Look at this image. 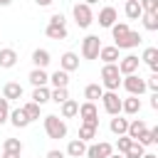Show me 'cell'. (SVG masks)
<instances>
[{"mask_svg":"<svg viewBox=\"0 0 158 158\" xmlns=\"http://www.w3.org/2000/svg\"><path fill=\"white\" fill-rule=\"evenodd\" d=\"M143 153H146V146H141L138 141H133V143L128 146V151L123 153V158H141Z\"/></svg>","mask_w":158,"mask_h":158,"instance_id":"d590c367","label":"cell"},{"mask_svg":"<svg viewBox=\"0 0 158 158\" xmlns=\"http://www.w3.org/2000/svg\"><path fill=\"white\" fill-rule=\"evenodd\" d=\"M138 20L143 22V27H146L148 32H156V30H158V12H143Z\"/></svg>","mask_w":158,"mask_h":158,"instance_id":"83f0119b","label":"cell"},{"mask_svg":"<svg viewBox=\"0 0 158 158\" xmlns=\"http://www.w3.org/2000/svg\"><path fill=\"white\" fill-rule=\"evenodd\" d=\"M121 111L128 114V116H136V114L141 111V99L128 94V99H121Z\"/></svg>","mask_w":158,"mask_h":158,"instance_id":"4fadbf2b","label":"cell"},{"mask_svg":"<svg viewBox=\"0 0 158 158\" xmlns=\"http://www.w3.org/2000/svg\"><path fill=\"white\" fill-rule=\"evenodd\" d=\"M7 121L15 126V128H25V126H30V121H27V116L22 114V109H15V111H10V116H7Z\"/></svg>","mask_w":158,"mask_h":158,"instance_id":"484cf974","label":"cell"},{"mask_svg":"<svg viewBox=\"0 0 158 158\" xmlns=\"http://www.w3.org/2000/svg\"><path fill=\"white\" fill-rule=\"evenodd\" d=\"M67 123H64V118H59V116H54V114H47L44 116V133L49 136V138H54V141H59V138H67Z\"/></svg>","mask_w":158,"mask_h":158,"instance_id":"7a4b0ae2","label":"cell"},{"mask_svg":"<svg viewBox=\"0 0 158 158\" xmlns=\"http://www.w3.org/2000/svg\"><path fill=\"white\" fill-rule=\"evenodd\" d=\"M49 62H52V57H49V52H47V49H40V47H37V49L32 52V64H35V67L47 69V64H49Z\"/></svg>","mask_w":158,"mask_h":158,"instance_id":"7402d4cb","label":"cell"},{"mask_svg":"<svg viewBox=\"0 0 158 158\" xmlns=\"http://www.w3.org/2000/svg\"><path fill=\"white\" fill-rule=\"evenodd\" d=\"M99 49H101V40L96 35H86L81 40V57L84 59H96L99 57Z\"/></svg>","mask_w":158,"mask_h":158,"instance_id":"8992f818","label":"cell"},{"mask_svg":"<svg viewBox=\"0 0 158 158\" xmlns=\"http://www.w3.org/2000/svg\"><path fill=\"white\" fill-rule=\"evenodd\" d=\"M49 22H54V25H64V15H62V12H54V15L49 17Z\"/></svg>","mask_w":158,"mask_h":158,"instance_id":"b9f144b4","label":"cell"},{"mask_svg":"<svg viewBox=\"0 0 158 158\" xmlns=\"http://www.w3.org/2000/svg\"><path fill=\"white\" fill-rule=\"evenodd\" d=\"M109 128H111V133H116V136H123V133H126V128H128V118H121V116L116 114V116L111 118Z\"/></svg>","mask_w":158,"mask_h":158,"instance_id":"4316f807","label":"cell"},{"mask_svg":"<svg viewBox=\"0 0 158 158\" xmlns=\"http://www.w3.org/2000/svg\"><path fill=\"white\" fill-rule=\"evenodd\" d=\"M72 15H74V22H77V27H81V30H86V27L94 22L91 5H86V2H77V5L72 7Z\"/></svg>","mask_w":158,"mask_h":158,"instance_id":"3957f363","label":"cell"},{"mask_svg":"<svg viewBox=\"0 0 158 158\" xmlns=\"http://www.w3.org/2000/svg\"><path fill=\"white\" fill-rule=\"evenodd\" d=\"M138 143H141V146H153V143H158V128H146V133L138 138Z\"/></svg>","mask_w":158,"mask_h":158,"instance_id":"e575fe53","label":"cell"},{"mask_svg":"<svg viewBox=\"0 0 158 158\" xmlns=\"http://www.w3.org/2000/svg\"><path fill=\"white\" fill-rule=\"evenodd\" d=\"M151 109H158V91H153L151 96Z\"/></svg>","mask_w":158,"mask_h":158,"instance_id":"ee69618b","label":"cell"},{"mask_svg":"<svg viewBox=\"0 0 158 158\" xmlns=\"http://www.w3.org/2000/svg\"><path fill=\"white\" fill-rule=\"evenodd\" d=\"M35 2H37V5H40V7H49V5H52V2H54V0H35Z\"/></svg>","mask_w":158,"mask_h":158,"instance_id":"f6af8a7d","label":"cell"},{"mask_svg":"<svg viewBox=\"0 0 158 158\" xmlns=\"http://www.w3.org/2000/svg\"><path fill=\"white\" fill-rule=\"evenodd\" d=\"M2 96H5L7 101H20V99H22V86H20L17 81H7V84L2 86Z\"/></svg>","mask_w":158,"mask_h":158,"instance_id":"7c38bea8","label":"cell"},{"mask_svg":"<svg viewBox=\"0 0 158 158\" xmlns=\"http://www.w3.org/2000/svg\"><path fill=\"white\" fill-rule=\"evenodd\" d=\"M123 12H126V17H128V20H138V17L143 15V10H141V2H138V0H126Z\"/></svg>","mask_w":158,"mask_h":158,"instance_id":"603a6c76","label":"cell"},{"mask_svg":"<svg viewBox=\"0 0 158 158\" xmlns=\"http://www.w3.org/2000/svg\"><path fill=\"white\" fill-rule=\"evenodd\" d=\"M146 89H151V91H158V74H151V77L146 79Z\"/></svg>","mask_w":158,"mask_h":158,"instance_id":"60d3db41","label":"cell"},{"mask_svg":"<svg viewBox=\"0 0 158 158\" xmlns=\"http://www.w3.org/2000/svg\"><path fill=\"white\" fill-rule=\"evenodd\" d=\"M32 101L40 104V106H44V104L49 101V89H47V86H35V91H32Z\"/></svg>","mask_w":158,"mask_h":158,"instance_id":"1f68e13d","label":"cell"},{"mask_svg":"<svg viewBox=\"0 0 158 158\" xmlns=\"http://www.w3.org/2000/svg\"><path fill=\"white\" fill-rule=\"evenodd\" d=\"M141 59L151 67V72H153V74H158V49H156V47H146Z\"/></svg>","mask_w":158,"mask_h":158,"instance_id":"d6986e66","label":"cell"},{"mask_svg":"<svg viewBox=\"0 0 158 158\" xmlns=\"http://www.w3.org/2000/svg\"><path fill=\"white\" fill-rule=\"evenodd\" d=\"M30 84L32 86H47V81H49V74L44 72V69H40V67H35L32 72H30Z\"/></svg>","mask_w":158,"mask_h":158,"instance_id":"ffe728a7","label":"cell"},{"mask_svg":"<svg viewBox=\"0 0 158 158\" xmlns=\"http://www.w3.org/2000/svg\"><path fill=\"white\" fill-rule=\"evenodd\" d=\"M79 138H81L84 143H89L91 138H96V126H91V123H81V126H79Z\"/></svg>","mask_w":158,"mask_h":158,"instance_id":"836d02e7","label":"cell"},{"mask_svg":"<svg viewBox=\"0 0 158 158\" xmlns=\"http://www.w3.org/2000/svg\"><path fill=\"white\" fill-rule=\"evenodd\" d=\"M121 84H123V89H126L131 96H141V94L146 91V79H141L138 74H126V77H121Z\"/></svg>","mask_w":158,"mask_h":158,"instance_id":"5b68a950","label":"cell"},{"mask_svg":"<svg viewBox=\"0 0 158 158\" xmlns=\"http://www.w3.org/2000/svg\"><path fill=\"white\" fill-rule=\"evenodd\" d=\"M143 12H158V0H138Z\"/></svg>","mask_w":158,"mask_h":158,"instance_id":"ab89813d","label":"cell"},{"mask_svg":"<svg viewBox=\"0 0 158 158\" xmlns=\"http://www.w3.org/2000/svg\"><path fill=\"white\" fill-rule=\"evenodd\" d=\"M138 64H141V59H138L136 54H126V57H121V59L116 62L121 77H126V74H136V72H138Z\"/></svg>","mask_w":158,"mask_h":158,"instance_id":"9c48e42d","label":"cell"},{"mask_svg":"<svg viewBox=\"0 0 158 158\" xmlns=\"http://www.w3.org/2000/svg\"><path fill=\"white\" fill-rule=\"evenodd\" d=\"M116 17H118V15H116V10H114L111 5H106V7L99 10V25H101V27H111V25L116 22Z\"/></svg>","mask_w":158,"mask_h":158,"instance_id":"5bb4252c","label":"cell"},{"mask_svg":"<svg viewBox=\"0 0 158 158\" xmlns=\"http://www.w3.org/2000/svg\"><path fill=\"white\" fill-rule=\"evenodd\" d=\"M84 2H86V5H94V2H99V0H84Z\"/></svg>","mask_w":158,"mask_h":158,"instance_id":"f907efd6","label":"cell"},{"mask_svg":"<svg viewBox=\"0 0 158 158\" xmlns=\"http://www.w3.org/2000/svg\"><path fill=\"white\" fill-rule=\"evenodd\" d=\"M59 69H64V72L79 69V57H77L74 52H64V54L59 57Z\"/></svg>","mask_w":158,"mask_h":158,"instance_id":"8fae6325","label":"cell"},{"mask_svg":"<svg viewBox=\"0 0 158 158\" xmlns=\"http://www.w3.org/2000/svg\"><path fill=\"white\" fill-rule=\"evenodd\" d=\"M141 158H158V156H156V153H143Z\"/></svg>","mask_w":158,"mask_h":158,"instance_id":"7dc6e473","label":"cell"},{"mask_svg":"<svg viewBox=\"0 0 158 158\" xmlns=\"http://www.w3.org/2000/svg\"><path fill=\"white\" fill-rule=\"evenodd\" d=\"M15 64H17V52H15L12 47L0 49V67H2V69H10V67H15Z\"/></svg>","mask_w":158,"mask_h":158,"instance_id":"e0dca14e","label":"cell"},{"mask_svg":"<svg viewBox=\"0 0 158 158\" xmlns=\"http://www.w3.org/2000/svg\"><path fill=\"white\" fill-rule=\"evenodd\" d=\"M109 158H123V153H111Z\"/></svg>","mask_w":158,"mask_h":158,"instance_id":"681fc988","label":"cell"},{"mask_svg":"<svg viewBox=\"0 0 158 158\" xmlns=\"http://www.w3.org/2000/svg\"><path fill=\"white\" fill-rule=\"evenodd\" d=\"M84 153H86V143H84L81 138H72L69 146H67V156H72V158H81Z\"/></svg>","mask_w":158,"mask_h":158,"instance_id":"44dd1931","label":"cell"},{"mask_svg":"<svg viewBox=\"0 0 158 158\" xmlns=\"http://www.w3.org/2000/svg\"><path fill=\"white\" fill-rule=\"evenodd\" d=\"M49 81H52V86H67V84H69V72L57 69V72L49 74Z\"/></svg>","mask_w":158,"mask_h":158,"instance_id":"f546056e","label":"cell"},{"mask_svg":"<svg viewBox=\"0 0 158 158\" xmlns=\"http://www.w3.org/2000/svg\"><path fill=\"white\" fill-rule=\"evenodd\" d=\"M44 35H47L49 40H67V25H54V22H47Z\"/></svg>","mask_w":158,"mask_h":158,"instance_id":"9a60e30c","label":"cell"},{"mask_svg":"<svg viewBox=\"0 0 158 158\" xmlns=\"http://www.w3.org/2000/svg\"><path fill=\"white\" fill-rule=\"evenodd\" d=\"M131 143H133V138H128V136L123 133V136H118V141H116V151H118V153H126Z\"/></svg>","mask_w":158,"mask_h":158,"instance_id":"f35d334b","label":"cell"},{"mask_svg":"<svg viewBox=\"0 0 158 158\" xmlns=\"http://www.w3.org/2000/svg\"><path fill=\"white\" fill-rule=\"evenodd\" d=\"M146 121H141V118H133V121H128V128H126V136L128 138H133V141H138L143 133H146Z\"/></svg>","mask_w":158,"mask_h":158,"instance_id":"30bf717a","label":"cell"},{"mask_svg":"<svg viewBox=\"0 0 158 158\" xmlns=\"http://www.w3.org/2000/svg\"><path fill=\"white\" fill-rule=\"evenodd\" d=\"M44 158H64V153H62V151H57V148H52V151H47V153H44Z\"/></svg>","mask_w":158,"mask_h":158,"instance_id":"7bdbcfd3","label":"cell"},{"mask_svg":"<svg viewBox=\"0 0 158 158\" xmlns=\"http://www.w3.org/2000/svg\"><path fill=\"white\" fill-rule=\"evenodd\" d=\"M10 2H12V0H0V5H2V7H7Z\"/></svg>","mask_w":158,"mask_h":158,"instance_id":"c3c4849f","label":"cell"},{"mask_svg":"<svg viewBox=\"0 0 158 158\" xmlns=\"http://www.w3.org/2000/svg\"><path fill=\"white\" fill-rule=\"evenodd\" d=\"M2 151H10V153H22V141H20V138H5Z\"/></svg>","mask_w":158,"mask_h":158,"instance_id":"8d00e7d4","label":"cell"},{"mask_svg":"<svg viewBox=\"0 0 158 158\" xmlns=\"http://www.w3.org/2000/svg\"><path fill=\"white\" fill-rule=\"evenodd\" d=\"M59 106H62V109H59V111H62V118H74L77 111H79V104H77L74 99H67V101H62Z\"/></svg>","mask_w":158,"mask_h":158,"instance_id":"d4e9b609","label":"cell"},{"mask_svg":"<svg viewBox=\"0 0 158 158\" xmlns=\"http://www.w3.org/2000/svg\"><path fill=\"white\" fill-rule=\"evenodd\" d=\"M77 116L81 118V123H91V126L99 128V109H96L94 101H84V104H79Z\"/></svg>","mask_w":158,"mask_h":158,"instance_id":"277c9868","label":"cell"},{"mask_svg":"<svg viewBox=\"0 0 158 158\" xmlns=\"http://www.w3.org/2000/svg\"><path fill=\"white\" fill-rule=\"evenodd\" d=\"M7 116H10V101L5 96H0V126L7 123Z\"/></svg>","mask_w":158,"mask_h":158,"instance_id":"74e56055","label":"cell"},{"mask_svg":"<svg viewBox=\"0 0 158 158\" xmlns=\"http://www.w3.org/2000/svg\"><path fill=\"white\" fill-rule=\"evenodd\" d=\"M96 59H104V64H114V62H118V59H121V57H118V47H114V44L101 47Z\"/></svg>","mask_w":158,"mask_h":158,"instance_id":"2e32d148","label":"cell"},{"mask_svg":"<svg viewBox=\"0 0 158 158\" xmlns=\"http://www.w3.org/2000/svg\"><path fill=\"white\" fill-rule=\"evenodd\" d=\"M143 42V37L138 35V32H133V30H128V35L123 37V42L118 44V49H131V47H138Z\"/></svg>","mask_w":158,"mask_h":158,"instance_id":"cb8c5ba5","label":"cell"},{"mask_svg":"<svg viewBox=\"0 0 158 158\" xmlns=\"http://www.w3.org/2000/svg\"><path fill=\"white\" fill-rule=\"evenodd\" d=\"M20 109H22V114L27 116V121L32 123V121H37V118H40V109H42V106H40V104H35V101H27V104H25V106H20Z\"/></svg>","mask_w":158,"mask_h":158,"instance_id":"f1b7e54d","label":"cell"},{"mask_svg":"<svg viewBox=\"0 0 158 158\" xmlns=\"http://www.w3.org/2000/svg\"><path fill=\"white\" fill-rule=\"evenodd\" d=\"M101 94H104V86L101 84H89L84 89V99L86 101H96V99H101Z\"/></svg>","mask_w":158,"mask_h":158,"instance_id":"4dcf8cb0","label":"cell"},{"mask_svg":"<svg viewBox=\"0 0 158 158\" xmlns=\"http://www.w3.org/2000/svg\"><path fill=\"white\" fill-rule=\"evenodd\" d=\"M2 158H20V153H10V151H2Z\"/></svg>","mask_w":158,"mask_h":158,"instance_id":"bcb514c9","label":"cell"},{"mask_svg":"<svg viewBox=\"0 0 158 158\" xmlns=\"http://www.w3.org/2000/svg\"><path fill=\"white\" fill-rule=\"evenodd\" d=\"M101 104H104V111H106L109 116L121 114V99H118V91H104V94H101Z\"/></svg>","mask_w":158,"mask_h":158,"instance_id":"52a82bcc","label":"cell"},{"mask_svg":"<svg viewBox=\"0 0 158 158\" xmlns=\"http://www.w3.org/2000/svg\"><path fill=\"white\" fill-rule=\"evenodd\" d=\"M69 99V91H67V86H54V89H49V101H54V104H62V101H67Z\"/></svg>","mask_w":158,"mask_h":158,"instance_id":"d6a6232c","label":"cell"},{"mask_svg":"<svg viewBox=\"0 0 158 158\" xmlns=\"http://www.w3.org/2000/svg\"><path fill=\"white\" fill-rule=\"evenodd\" d=\"M101 86H104V91H118V86H121V72H118L116 62L101 67Z\"/></svg>","mask_w":158,"mask_h":158,"instance_id":"6da1fadb","label":"cell"},{"mask_svg":"<svg viewBox=\"0 0 158 158\" xmlns=\"http://www.w3.org/2000/svg\"><path fill=\"white\" fill-rule=\"evenodd\" d=\"M114 153V146L111 143H106V141H99V143H91V146H86V158H109Z\"/></svg>","mask_w":158,"mask_h":158,"instance_id":"ba28073f","label":"cell"},{"mask_svg":"<svg viewBox=\"0 0 158 158\" xmlns=\"http://www.w3.org/2000/svg\"><path fill=\"white\" fill-rule=\"evenodd\" d=\"M128 30H131V27H128L126 22H114V25H111V35H114V47H118V44L123 42V37L128 35Z\"/></svg>","mask_w":158,"mask_h":158,"instance_id":"ac0fdd59","label":"cell"}]
</instances>
